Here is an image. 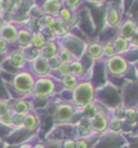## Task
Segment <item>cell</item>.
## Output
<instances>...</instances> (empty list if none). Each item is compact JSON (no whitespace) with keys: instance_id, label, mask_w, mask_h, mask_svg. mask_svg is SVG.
Returning a JSON list of instances; mask_svg holds the SVG:
<instances>
[{"instance_id":"6da1fadb","label":"cell","mask_w":138,"mask_h":148,"mask_svg":"<svg viewBox=\"0 0 138 148\" xmlns=\"http://www.w3.org/2000/svg\"><path fill=\"white\" fill-rule=\"evenodd\" d=\"M95 100V86L90 82L79 83L73 90V103L75 107L83 108Z\"/></svg>"},{"instance_id":"7a4b0ae2","label":"cell","mask_w":138,"mask_h":148,"mask_svg":"<svg viewBox=\"0 0 138 148\" xmlns=\"http://www.w3.org/2000/svg\"><path fill=\"white\" fill-rule=\"evenodd\" d=\"M34 84H35V79L33 77V74H30L28 72L17 73L14 78V82H12L15 90L18 94H22V95L32 94Z\"/></svg>"},{"instance_id":"3957f363","label":"cell","mask_w":138,"mask_h":148,"mask_svg":"<svg viewBox=\"0 0 138 148\" xmlns=\"http://www.w3.org/2000/svg\"><path fill=\"white\" fill-rule=\"evenodd\" d=\"M55 89H56V84L52 79L46 78V77L39 78L38 80H35L32 95H34L35 97H39V98H44V97L52 95L55 92Z\"/></svg>"},{"instance_id":"277c9868","label":"cell","mask_w":138,"mask_h":148,"mask_svg":"<svg viewBox=\"0 0 138 148\" xmlns=\"http://www.w3.org/2000/svg\"><path fill=\"white\" fill-rule=\"evenodd\" d=\"M107 68H108L109 73L113 74V75L121 77L127 72L128 63L122 56L115 55V56L108 58V61H107Z\"/></svg>"},{"instance_id":"5b68a950","label":"cell","mask_w":138,"mask_h":148,"mask_svg":"<svg viewBox=\"0 0 138 148\" xmlns=\"http://www.w3.org/2000/svg\"><path fill=\"white\" fill-rule=\"evenodd\" d=\"M109 115L107 114L104 110L98 109L96 114L90 119V125H91V130L92 132H105L108 130V125H109Z\"/></svg>"},{"instance_id":"8992f818","label":"cell","mask_w":138,"mask_h":148,"mask_svg":"<svg viewBox=\"0 0 138 148\" xmlns=\"http://www.w3.org/2000/svg\"><path fill=\"white\" fill-rule=\"evenodd\" d=\"M75 114V107L69 103H62L57 106L55 110V121L56 123H69Z\"/></svg>"},{"instance_id":"52a82bcc","label":"cell","mask_w":138,"mask_h":148,"mask_svg":"<svg viewBox=\"0 0 138 148\" xmlns=\"http://www.w3.org/2000/svg\"><path fill=\"white\" fill-rule=\"evenodd\" d=\"M32 68L35 75H38L39 78H44L49 75L50 73V66H49V61L46 58H44L41 55L36 56L33 61H32Z\"/></svg>"},{"instance_id":"ba28073f","label":"cell","mask_w":138,"mask_h":148,"mask_svg":"<svg viewBox=\"0 0 138 148\" xmlns=\"http://www.w3.org/2000/svg\"><path fill=\"white\" fill-rule=\"evenodd\" d=\"M0 33H1V36H0V38H3L6 42H8V44L9 42H14V41L17 40L18 30H17V28L14 26V24H10V23L5 24Z\"/></svg>"},{"instance_id":"9c48e42d","label":"cell","mask_w":138,"mask_h":148,"mask_svg":"<svg viewBox=\"0 0 138 148\" xmlns=\"http://www.w3.org/2000/svg\"><path fill=\"white\" fill-rule=\"evenodd\" d=\"M11 110L16 114L26 115V114L30 113V110H32V104H30V102L21 98V100H17L14 102V104L11 106Z\"/></svg>"},{"instance_id":"30bf717a","label":"cell","mask_w":138,"mask_h":148,"mask_svg":"<svg viewBox=\"0 0 138 148\" xmlns=\"http://www.w3.org/2000/svg\"><path fill=\"white\" fill-rule=\"evenodd\" d=\"M38 125H39V118H38L36 114L30 112V113L24 115V120H23L22 127H24L28 131H34L35 129L38 127Z\"/></svg>"},{"instance_id":"8fae6325","label":"cell","mask_w":138,"mask_h":148,"mask_svg":"<svg viewBox=\"0 0 138 148\" xmlns=\"http://www.w3.org/2000/svg\"><path fill=\"white\" fill-rule=\"evenodd\" d=\"M136 29H137V23L135 21H126L125 23H122L120 28V36L130 40L131 36L136 32Z\"/></svg>"},{"instance_id":"7c38bea8","label":"cell","mask_w":138,"mask_h":148,"mask_svg":"<svg viewBox=\"0 0 138 148\" xmlns=\"http://www.w3.org/2000/svg\"><path fill=\"white\" fill-rule=\"evenodd\" d=\"M61 10V3L59 0H46L44 4V11L49 16H58V12Z\"/></svg>"},{"instance_id":"4fadbf2b","label":"cell","mask_w":138,"mask_h":148,"mask_svg":"<svg viewBox=\"0 0 138 148\" xmlns=\"http://www.w3.org/2000/svg\"><path fill=\"white\" fill-rule=\"evenodd\" d=\"M26 61H27V58L22 51H14L10 56L11 64L14 66L15 68H18V69H21L26 66Z\"/></svg>"},{"instance_id":"5bb4252c","label":"cell","mask_w":138,"mask_h":148,"mask_svg":"<svg viewBox=\"0 0 138 148\" xmlns=\"http://www.w3.org/2000/svg\"><path fill=\"white\" fill-rule=\"evenodd\" d=\"M57 52H58V46L56 45L55 42L50 41V42H46L45 46L41 49L40 55H41L44 58L50 60V58H52V57H56V56H57Z\"/></svg>"},{"instance_id":"9a60e30c","label":"cell","mask_w":138,"mask_h":148,"mask_svg":"<svg viewBox=\"0 0 138 148\" xmlns=\"http://www.w3.org/2000/svg\"><path fill=\"white\" fill-rule=\"evenodd\" d=\"M113 45H114V47H115V52L119 53V55L127 52L128 49H130V42H128V40L125 39V38H122V36H120V35H119L118 38L114 40Z\"/></svg>"},{"instance_id":"2e32d148","label":"cell","mask_w":138,"mask_h":148,"mask_svg":"<svg viewBox=\"0 0 138 148\" xmlns=\"http://www.w3.org/2000/svg\"><path fill=\"white\" fill-rule=\"evenodd\" d=\"M30 39H32V34L27 29H22L17 34V41L22 49H27L32 45L30 44Z\"/></svg>"},{"instance_id":"e0dca14e","label":"cell","mask_w":138,"mask_h":148,"mask_svg":"<svg viewBox=\"0 0 138 148\" xmlns=\"http://www.w3.org/2000/svg\"><path fill=\"white\" fill-rule=\"evenodd\" d=\"M87 53H89V56L91 58H95V60L101 58L103 56V46L101 44H98V42H92L87 47Z\"/></svg>"},{"instance_id":"ac0fdd59","label":"cell","mask_w":138,"mask_h":148,"mask_svg":"<svg viewBox=\"0 0 138 148\" xmlns=\"http://www.w3.org/2000/svg\"><path fill=\"white\" fill-rule=\"evenodd\" d=\"M57 57L59 58L61 62H63V63H72L73 61H74L73 53L69 51V49H67L66 46H61V47H58Z\"/></svg>"},{"instance_id":"d6986e66","label":"cell","mask_w":138,"mask_h":148,"mask_svg":"<svg viewBox=\"0 0 138 148\" xmlns=\"http://www.w3.org/2000/svg\"><path fill=\"white\" fill-rule=\"evenodd\" d=\"M30 44L35 46L36 49H42L46 44V38L41 32H35L32 34V39H30Z\"/></svg>"},{"instance_id":"ffe728a7","label":"cell","mask_w":138,"mask_h":148,"mask_svg":"<svg viewBox=\"0 0 138 148\" xmlns=\"http://www.w3.org/2000/svg\"><path fill=\"white\" fill-rule=\"evenodd\" d=\"M107 23L110 27H115L119 23V12L114 8H109V10L107 11Z\"/></svg>"},{"instance_id":"44dd1931","label":"cell","mask_w":138,"mask_h":148,"mask_svg":"<svg viewBox=\"0 0 138 148\" xmlns=\"http://www.w3.org/2000/svg\"><path fill=\"white\" fill-rule=\"evenodd\" d=\"M62 83H63L66 89L74 90L78 86V84H79V78L73 75V74H68V75L63 77V79H62Z\"/></svg>"},{"instance_id":"7402d4cb","label":"cell","mask_w":138,"mask_h":148,"mask_svg":"<svg viewBox=\"0 0 138 148\" xmlns=\"http://www.w3.org/2000/svg\"><path fill=\"white\" fill-rule=\"evenodd\" d=\"M70 71H72V74H73V75H75L77 78L83 77V75H84V73H85L84 66H83V63H81L79 60H74L73 62L70 63Z\"/></svg>"},{"instance_id":"603a6c76","label":"cell","mask_w":138,"mask_h":148,"mask_svg":"<svg viewBox=\"0 0 138 148\" xmlns=\"http://www.w3.org/2000/svg\"><path fill=\"white\" fill-rule=\"evenodd\" d=\"M122 127V120L121 119H118V118H110L109 120V125H108V129L113 132H119L121 130Z\"/></svg>"},{"instance_id":"cb8c5ba5","label":"cell","mask_w":138,"mask_h":148,"mask_svg":"<svg viewBox=\"0 0 138 148\" xmlns=\"http://www.w3.org/2000/svg\"><path fill=\"white\" fill-rule=\"evenodd\" d=\"M124 116H125V120H127L128 123H133L138 118V110L136 108H133V107L127 108L126 110H125Z\"/></svg>"},{"instance_id":"d4e9b609","label":"cell","mask_w":138,"mask_h":148,"mask_svg":"<svg viewBox=\"0 0 138 148\" xmlns=\"http://www.w3.org/2000/svg\"><path fill=\"white\" fill-rule=\"evenodd\" d=\"M12 115H14L12 110L0 115V124L5 125V126H12Z\"/></svg>"},{"instance_id":"484cf974","label":"cell","mask_w":138,"mask_h":148,"mask_svg":"<svg viewBox=\"0 0 138 148\" xmlns=\"http://www.w3.org/2000/svg\"><path fill=\"white\" fill-rule=\"evenodd\" d=\"M103 55L107 56L108 58L115 56L116 52H115V47L113 45V42H107V44L103 46Z\"/></svg>"},{"instance_id":"4316f807","label":"cell","mask_w":138,"mask_h":148,"mask_svg":"<svg viewBox=\"0 0 138 148\" xmlns=\"http://www.w3.org/2000/svg\"><path fill=\"white\" fill-rule=\"evenodd\" d=\"M58 16H59V21L61 22H67L69 18L72 17V12H70V10H69V9L63 8L62 10H59Z\"/></svg>"},{"instance_id":"83f0119b","label":"cell","mask_w":138,"mask_h":148,"mask_svg":"<svg viewBox=\"0 0 138 148\" xmlns=\"http://www.w3.org/2000/svg\"><path fill=\"white\" fill-rule=\"evenodd\" d=\"M57 72H59V74L62 77H66L68 74H72V71H70V63H63L62 62L58 67Z\"/></svg>"},{"instance_id":"f1b7e54d","label":"cell","mask_w":138,"mask_h":148,"mask_svg":"<svg viewBox=\"0 0 138 148\" xmlns=\"http://www.w3.org/2000/svg\"><path fill=\"white\" fill-rule=\"evenodd\" d=\"M12 113H14V112H12ZM23 120H24V115L14 113V115H12V126H15V127L22 126Z\"/></svg>"},{"instance_id":"f546056e","label":"cell","mask_w":138,"mask_h":148,"mask_svg":"<svg viewBox=\"0 0 138 148\" xmlns=\"http://www.w3.org/2000/svg\"><path fill=\"white\" fill-rule=\"evenodd\" d=\"M11 110V104L6 100H0V115L8 113Z\"/></svg>"},{"instance_id":"4dcf8cb0","label":"cell","mask_w":138,"mask_h":148,"mask_svg":"<svg viewBox=\"0 0 138 148\" xmlns=\"http://www.w3.org/2000/svg\"><path fill=\"white\" fill-rule=\"evenodd\" d=\"M75 146L77 148H90V143L86 138H79L75 141Z\"/></svg>"},{"instance_id":"1f68e13d","label":"cell","mask_w":138,"mask_h":148,"mask_svg":"<svg viewBox=\"0 0 138 148\" xmlns=\"http://www.w3.org/2000/svg\"><path fill=\"white\" fill-rule=\"evenodd\" d=\"M130 40H131V46L138 49V28L136 29V32L133 33L132 36H131Z\"/></svg>"},{"instance_id":"d6a6232c","label":"cell","mask_w":138,"mask_h":148,"mask_svg":"<svg viewBox=\"0 0 138 148\" xmlns=\"http://www.w3.org/2000/svg\"><path fill=\"white\" fill-rule=\"evenodd\" d=\"M8 50V42H6L3 38H0V53H4Z\"/></svg>"},{"instance_id":"836d02e7","label":"cell","mask_w":138,"mask_h":148,"mask_svg":"<svg viewBox=\"0 0 138 148\" xmlns=\"http://www.w3.org/2000/svg\"><path fill=\"white\" fill-rule=\"evenodd\" d=\"M63 148H77V146H75V141L74 140H67V141H64Z\"/></svg>"},{"instance_id":"e575fe53","label":"cell","mask_w":138,"mask_h":148,"mask_svg":"<svg viewBox=\"0 0 138 148\" xmlns=\"http://www.w3.org/2000/svg\"><path fill=\"white\" fill-rule=\"evenodd\" d=\"M12 4V0H0V5H1V8L4 10H8Z\"/></svg>"},{"instance_id":"d590c367","label":"cell","mask_w":138,"mask_h":148,"mask_svg":"<svg viewBox=\"0 0 138 148\" xmlns=\"http://www.w3.org/2000/svg\"><path fill=\"white\" fill-rule=\"evenodd\" d=\"M79 3H80V0H66V4L68 8H77Z\"/></svg>"},{"instance_id":"8d00e7d4","label":"cell","mask_w":138,"mask_h":148,"mask_svg":"<svg viewBox=\"0 0 138 148\" xmlns=\"http://www.w3.org/2000/svg\"><path fill=\"white\" fill-rule=\"evenodd\" d=\"M18 148H34V145H30V143H23V145H21Z\"/></svg>"},{"instance_id":"74e56055","label":"cell","mask_w":138,"mask_h":148,"mask_svg":"<svg viewBox=\"0 0 138 148\" xmlns=\"http://www.w3.org/2000/svg\"><path fill=\"white\" fill-rule=\"evenodd\" d=\"M4 26H5V23H4L1 20H0V32H1V29L4 28Z\"/></svg>"},{"instance_id":"f35d334b","label":"cell","mask_w":138,"mask_h":148,"mask_svg":"<svg viewBox=\"0 0 138 148\" xmlns=\"http://www.w3.org/2000/svg\"><path fill=\"white\" fill-rule=\"evenodd\" d=\"M4 11H5V10L1 8V5H0V17H1V16L4 15Z\"/></svg>"},{"instance_id":"ab89813d","label":"cell","mask_w":138,"mask_h":148,"mask_svg":"<svg viewBox=\"0 0 138 148\" xmlns=\"http://www.w3.org/2000/svg\"><path fill=\"white\" fill-rule=\"evenodd\" d=\"M34 148H45V146H42V145H35Z\"/></svg>"},{"instance_id":"60d3db41","label":"cell","mask_w":138,"mask_h":148,"mask_svg":"<svg viewBox=\"0 0 138 148\" xmlns=\"http://www.w3.org/2000/svg\"><path fill=\"white\" fill-rule=\"evenodd\" d=\"M95 1H97V0H95Z\"/></svg>"}]
</instances>
